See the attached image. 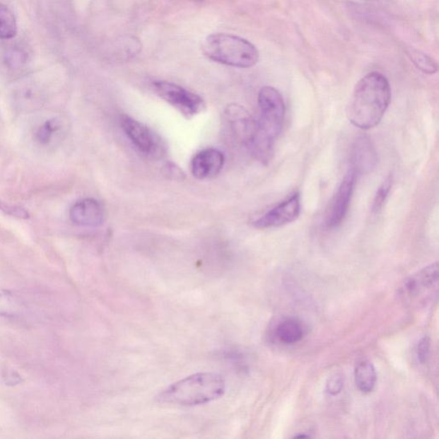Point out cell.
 I'll list each match as a JSON object with an SVG mask.
<instances>
[{
	"mask_svg": "<svg viewBox=\"0 0 439 439\" xmlns=\"http://www.w3.org/2000/svg\"><path fill=\"white\" fill-rule=\"evenodd\" d=\"M225 115L233 136L248 148L259 131L257 120L245 107L237 104L228 106Z\"/></svg>",
	"mask_w": 439,
	"mask_h": 439,
	"instance_id": "cell-7",
	"label": "cell"
},
{
	"mask_svg": "<svg viewBox=\"0 0 439 439\" xmlns=\"http://www.w3.org/2000/svg\"><path fill=\"white\" fill-rule=\"evenodd\" d=\"M153 86L160 98L176 108L187 119H192L202 114L206 107L202 98L178 84L156 81L153 83Z\"/></svg>",
	"mask_w": 439,
	"mask_h": 439,
	"instance_id": "cell-5",
	"label": "cell"
},
{
	"mask_svg": "<svg viewBox=\"0 0 439 439\" xmlns=\"http://www.w3.org/2000/svg\"><path fill=\"white\" fill-rule=\"evenodd\" d=\"M70 218L72 223L83 227H99L105 221V209L99 201L83 199L72 205Z\"/></svg>",
	"mask_w": 439,
	"mask_h": 439,
	"instance_id": "cell-11",
	"label": "cell"
},
{
	"mask_svg": "<svg viewBox=\"0 0 439 439\" xmlns=\"http://www.w3.org/2000/svg\"><path fill=\"white\" fill-rule=\"evenodd\" d=\"M225 380L214 373H197L175 382L156 397L160 404L196 406L208 404L225 392Z\"/></svg>",
	"mask_w": 439,
	"mask_h": 439,
	"instance_id": "cell-2",
	"label": "cell"
},
{
	"mask_svg": "<svg viewBox=\"0 0 439 439\" xmlns=\"http://www.w3.org/2000/svg\"><path fill=\"white\" fill-rule=\"evenodd\" d=\"M431 348L430 338L428 336L423 337L418 342L417 348V356L421 363H425L428 361Z\"/></svg>",
	"mask_w": 439,
	"mask_h": 439,
	"instance_id": "cell-23",
	"label": "cell"
},
{
	"mask_svg": "<svg viewBox=\"0 0 439 439\" xmlns=\"http://www.w3.org/2000/svg\"><path fill=\"white\" fill-rule=\"evenodd\" d=\"M344 377L339 373L334 374L329 378L327 385H326V390L332 396H336L341 392L344 388Z\"/></svg>",
	"mask_w": 439,
	"mask_h": 439,
	"instance_id": "cell-22",
	"label": "cell"
},
{
	"mask_svg": "<svg viewBox=\"0 0 439 439\" xmlns=\"http://www.w3.org/2000/svg\"><path fill=\"white\" fill-rule=\"evenodd\" d=\"M260 117L257 120L260 130L276 140L283 130L286 106L283 95L276 88L266 86L261 88L257 98Z\"/></svg>",
	"mask_w": 439,
	"mask_h": 439,
	"instance_id": "cell-4",
	"label": "cell"
},
{
	"mask_svg": "<svg viewBox=\"0 0 439 439\" xmlns=\"http://www.w3.org/2000/svg\"><path fill=\"white\" fill-rule=\"evenodd\" d=\"M14 102L23 111H33L42 106L43 98L38 88L27 84L15 92Z\"/></svg>",
	"mask_w": 439,
	"mask_h": 439,
	"instance_id": "cell-16",
	"label": "cell"
},
{
	"mask_svg": "<svg viewBox=\"0 0 439 439\" xmlns=\"http://www.w3.org/2000/svg\"><path fill=\"white\" fill-rule=\"evenodd\" d=\"M64 123L59 117L44 120L35 128L34 139L36 144L43 148L54 146L59 144L64 134Z\"/></svg>",
	"mask_w": 439,
	"mask_h": 439,
	"instance_id": "cell-14",
	"label": "cell"
},
{
	"mask_svg": "<svg viewBox=\"0 0 439 439\" xmlns=\"http://www.w3.org/2000/svg\"><path fill=\"white\" fill-rule=\"evenodd\" d=\"M305 335V328L301 322L295 318H288L277 325L276 336L281 344L293 345L302 340Z\"/></svg>",
	"mask_w": 439,
	"mask_h": 439,
	"instance_id": "cell-15",
	"label": "cell"
},
{
	"mask_svg": "<svg viewBox=\"0 0 439 439\" xmlns=\"http://www.w3.org/2000/svg\"><path fill=\"white\" fill-rule=\"evenodd\" d=\"M120 124L127 138L143 154L155 156L158 153L160 140L150 128L128 115L122 116Z\"/></svg>",
	"mask_w": 439,
	"mask_h": 439,
	"instance_id": "cell-9",
	"label": "cell"
},
{
	"mask_svg": "<svg viewBox=\"0 0 439 439\" xmlns=\"http://www.w3.org/2000/svg\"><path fill=\"white\" fill-rule=\"evenodd\" d=\"M438 263H434L428 266L417 275L409 278L405 281L404 287V295L409 298H416L426 289H430L438 283Z\"/></svg>",
	"mask_w": 439,
	"mask_h": 439,
	"instance_id": "cell-13",
	"label": "cell"
},
{
	"mask_svg": "<svg viewBox=\"0 0 439 439\" xmlns=\"http://www.w3.org/2000/svg\"><path fill=\"white\" fill-rule=\"evenodd\" d=\"M199 1H203V0H199Z\"/></svg>",
	"mask_w": 439,
	"mask_h": 439,
	"instance_id": "cell-24",
	"label": "cell"
},
{
	"mask_svg": "<svg viewBox=\"0 0 439 439\" xmlns=\"http://www.w3.org/2000/svg\"><path fill=\"white\" fill-rule=\"evenodd\" d=\"M411 59L413 62L425 74H433L438 71L437 63L433 59L428 57V55L421 54L420 52H412L409 54Z\"/></svg>",
	"mask_w": 439,
	"mask_h": 439,
	"instance_id": "cell-21",
	"label": "cell"
},
{
	"mask_svg": "<svg viewBox=\"0 0 439 439\" xmlns=\"http://www.w3.org/2000/svg\"><path fill=\"white\" fill-rule=\"evenodd\" d=\"M357 175L351 168L341 181L325 215V225L328 228H335L344 221L349 212Z\"/></svg>",
	"mask_w": 439,
	"mask_h": 439,
	"instance_id": "cell-6",
	"label": "cell"
},
{
	"mask_svg": "<svg viewBox=\"0 0 439 439\" xmlns=\"http://www.w3.org/2000/svg\"><path fill=\"white\" fill-rule=\"evenodd\" d=\"M300 214V197L296 192L255 221L253 227L259 229L279 228L293 223L298 219Z\"/></svg>",
	"mask_w": 439,
	"mask_h": 439,
	"instance_id": "cell-8",
	"label": "cell"
},
{
	"mask_svg": "<svg viewBox=\"0 0 439 439\" xmlns=\"http://www.w3.org/2000/svg\"><path fill=\"white\" fill-rule=\"evenodd\" d=\"M18 33L17 19L9 8L0 3V39L10 40Z\"/></svg>",
	"mask_w": 439,
	"mask_h": 439,
	"instance_id": "cell-18",
	"label": "cell"
},
{
	"mask_svg": "<svg viewBox=\"0 0 439 439\" xmlns=\"http://www.w3.org/2000/svg\"><path fill=\"white\" fill-rule=\"evenodd\" d=\"M392 176L389 175L384 182L382 183L380 188H378L373 204V212L375 213V214L380 212L382 208L384 207L385 201L387 199L390 190H392Z\"/></svg>",
	"mask_w": 439,
	"mask_h": 439,
	"instance_id": "cell-20",
	"label": "cell"
},
{
	"mask_svg": "<svg viewBox=\"0 0 439 439\" xmlns=\"http://www.w3.org/2000/svg\"><path fill=\"white\" fill-rule=\"evenodd\" d=\"M204 54L213 62L238 68H250L259 62L256 47L239 36L213 34L204 42Z\"/></svg>",
	"mask_w": 439,
	"mask_h": 439,
	"instance_id": "cell-3",
	"label": "cell"
},
{
	"mask_svg": "<svg viewBox=\"0 0 439 439\" xmlns=\"http://www.w3.org/2000/svg\"><path fill=\"white\" fill-rule=\"evenodd\" d=\"M28 62H29V54L23 47H11L4 54V64L11 71L21 70L26 66Z\"/></svg>",
	"mask_w": 439,
	"mask_h": 439,
	"instance_id": "cell-19",
	"label": "cell"
},
{
	"mask_svg": "<svg viewBox=\"0 0 439 439\" xmlns=\"http://www.w3.org/2000/svg\"><path fill=\"white\" fill-rule=\"evenodd\" d=\"M225 164L223 152L214 148H205L193 157L191 171L197 180H208L219 175Z\"/></svg>",
	"mask_w": 439,
	"mask_h": 439,
	"instance_id": "cell-10",
	"label": "cell"
},
{
	"mask_svg": "<svg viewBox=\"0 0 439 439\" xmlns=\"http://www.w3.org/2000/svg\"><path fill=\"white\" fill-rule=\"evenodd\" d=\"M392 100L387 78L374 71L356 84L348 106L347 115L354 127L368 131L381 122Z\"/></svg>",
	"mask_w": 439,
	"mask_h": 439,
	"instance_id": "cell-1",
	"label": "cell"
},
{
	"mask_svg": "<svg viewBox=\"0 0 439 439\" xmlns=\"http://www.w3.org/2000/svg\"><path fill=\"white\" fill-rule=\"evenodd\" d=\"M354 380L362 393L372 392L377 382V373L374 365L368 361L360 362L354 370Z\"/></svg>",
	"mask_w": 439,
	"mask_h": 439,
	"instance_id": "cell-17",
	"label": "cell"
},
{
	"mask_svg": "<svg viewBox=\"0 0 439 439\" xmlns=\"http://www.w3.org/2000/svg\"><path fill=\"white\" fill-rule=\"evenodd\" d=\"M377 155L375 147L368 136H361L353 144L351 169L356 175H368L376 168Z\"/></svg>",
	"mask_w": 439,
	"mask_h": 439,
	"instance_id": "cell-12",
	"label": "cell"
}]
</instances>
